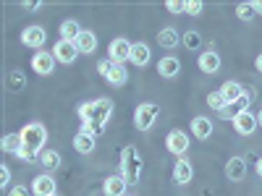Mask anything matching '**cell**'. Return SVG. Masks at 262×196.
Here are the masks:
<instances>
[{
    "label": "cell",
    "mask_w": 262,
    "mask_h": 196,
    "mask_svg": "<svg viewBox=\"0 0 262 196\" xmlns=\"http://www.w3.org/2000/svg\"><path fill=\"white\" fill-rule=\"evenodd\" d=\"M55 63H58V60L53 58V53L39 50V53L32 55V71L39 74V76H50V74L55 71Z\"/></svg>",
    "instance_id": "cell-8"
},
{
    "label": "cell",
    "mask_w": 262,
    "mask_h": 196,
    "mask_svg": "<svg viewBox=\"0 0 262 196\" xmlns=\"http://www.w3.org/2000/svg\"><path fill=\"white\" fill-rule=\"evenodd\" d=\"M165 11L173 13V16L186 13V0H168V3H165Z\"/></svg>",
    "instance_id": "cell-32"
},
{
    "label": "cell",
    "mask_w": 262,
    "mask_h": 196,
    "mask_svg": "<svg viewBox=\"0 0 262 196\" xmlns=\"http://www.w3.org/2000/svg\"><path fill=\"white\" fill-rule=\"evenodd\" d=\"M252 6H254V11H257V13H262V0H254Z\"/></svg>",
    "instance_id": "cell-41"
},
{
    "label": "cell",
    "mask_w": 262,
    "mask_h": 196,
    "mask_svg": "<svg viewBox=\"0 0 262 196\" xmlns=\"http://www.w3.org/2000/svg\"><path fill=\"white\" fill-rule=\"evenodd\" d=\"M244 86L242 84H236V81H226L223 86H221V94H223V100H226V105H233V102H238L244 97Z\"/></svg>",
    "instance_id": "cell-19"
},
{
    "label": "cell",
    "mask_w": 262,
    "mask_h": 196,
    "mask_svg": "<svg viewBox=\"0 0 262 196\" xmlns=\"http://www.w3.org/2000/svg\"><path fill=\"white\" fill-rule=\"evenodd\" d=\"M0 186L11 188V167L8 165H0Z\"/></svg>",
    "instance_id": "cell-36"
},
{
    "label": "cell",
    "mask_w": 262,
    "mask_h": 196,
    "mask_svg": "<svg viewBox=\"0 0 262 196\" xmlns=\"http://www.w3.org/2000/svg\"><path fill=\"white\" fill-rule=\"evenodd\" d=\"M233 128H236V134H242V136H252L254 131H257V115H252V110H244V113H238L233 120Z\"/></svg>",
    "instance_id": "cell-10"
},
{
    "label": "cell",
    "mask_w": 262,
    "mask_h": 196,
    "mask_svg": "<svg viewBox=\"0 0 262 196\" xmlns=\"http://www.w3.org/2000/svg\"><path fill=\"white\" fill-rule=\"evenodd\" d=\"M74 45H76V50H79V53L90 55V53H95V50H97V37H95V32L84 29V32L79 34V39L74 42Z\"/></svg>",
    "instance_id": "cell-20"
},
{
    "label": "cell",
    "mask_w": 262,
    "mask_h": 196,
    "mask_svg": "<svg viewBox=\"0 0 262 196\" xmlns=\"http://www.w3.org/2000/svg\"><path fill=\"white\" fill-rule=\"evenodd\" d=\"M39 162L45 165L48 170H58L60 167V155H58V152H53V149H45L39 155Z\"/></svg>",
    "instance_id": "cell-27"
},
{
    "label": "cell",
    "mask_w": 262,
    "mask_h": 196,
    "mask_svg": "<svg viewBox=\"0 0 262 196\" xmlns=\"http://www.w3.org/2000/svg\"><path fill=\"white\" fill-rule=\"evenodd\" d=\"M48 42V32L42 29V27H37V24H32V27H27L24 32H21V45H27V47H32V50H42V45Z\"/></svg>",
    "instance_id": "cell-6"
},
{
    "label": "cell",
    "mask_w": 262,
    "mask_h": 196,
    "mask_svg": "<svg viewBox=\"0 0 262 196\" xmlns=\"http://www.w3.org/2000/svg\"><path fill=\"white\" fill-rule=\"evenodd\" d=\"M29 188H32V196H53L55 193V178L53 176H37Z\"/></svg>",
    "instance_id": "cell-13"
},
{
    "label": "cell",
    "mask_w": 262,
    "mask_h": 196,
    "mask_svg": "<svg viewBox=\"0 0 262 196\" xmlns=\"http://www.w3.org/2000/svg\"><path fill=\"white\" fill-rule=\"evenodd\" d=\"M76 115H79V120H95V123L107 126V120H111V115H113V100L100 97V100L81 102L76 107Z\"/></svg>",
    "instance_id": "cell-2"
},
{
    "label": "cell",
    "mask_w": 262,
    "mask_h": 196,
    "mask_svg": "<svg viewBox=\"0 0 262 196\" xmlns=\"http://www.w3.org/2000/svg\"><path fill=\"white\" fill-rule=\"evenodd\" d=\"M202 11H205L202 0H186V13H189V16H200Z\"/></svg>",
    "instance_id": "cell-34"
},
{
    "label": "cell",
    "mask_w": 262,
    "mask_h": 196,
    "mask_svg": "<svg viewBox=\"0 0 262 196\" xmlns=\"http://www.w3.org/2000/svg\"><path fill=\"white\" fill-rule=\"evenodd\" d=\"M247 176V160L244 157H231L226 162V178L228 181H244Z\"/></svg>",
    "instance_id": "cell-15"
},
{
    "label": "cell",
    "mask_w": 262,
    "mask_h": 196,
    "mask_svg": "<svg viewBox=\"0 0 262 196\" xmlns=\"http://www.w3.org/2000/svg\"><path fill=\"white\" fill-rule=\"evenodd\" d=\"M181 42H184L186 50H200V47H202V34L194 32V29H189V32H184Z\"/></svg>",
    "instance_id": "cell-26"
},
{
    "label": "cell",
    "mask_w": 262,
    "mask_h": 196,
    "mask_svg": "<svg viewBox=\"0 0 262 196\" xmlns=\"http://www.w3.org/2000/svg\"><path fill=\"white\" fill-rule=\"evenodd\" d=\"M179 71H181V60H179L176 55H165V58L158 63V74H160L163 79H173V76H179Z\"/></svg>",
    "instance_id": "cell-16"
},
{
    "label": "cell",
    "mask_w": 262,
    "mask_h": 196,
    "mask_svg": "<svg viewBox=\"0 0 262 196\" xmlns=\"http://www.w3.org/2000/svg\"><path fill=\"white\" fill-rule=\"evenodd\" d=\"M158 118H160V107L155 102H142L134 110V126L139 131H149L152 126L158 123Z\"/></svg>",
    "instance_id": "cell-4"
},
{
    "label": "cell",
    "mask_w": 262,
    "mask_h": 196,
    "mask_svg": "<svg viewBox=\"0 0 262 196\" xmlns=\"http://www.w3.org/2000/svg\"><path fill=\"white\" fill-rule=\"evenodd\" d=\"M79 131H81V134H86V136H95L97 139L102 131H105V126L102 123H95V120H81V128Z\"/></svg>",
    "instance_id": "cell-29"
},
{
    "label": "cell",
    "mask_w": 262,
    "mask_h": 196,
    "mask_svg": "<svg viewBox=\"0 0 262 196\" xmlns=\"http://www.w3.org/2000/svg\"><path fill=\"white\" fill-rule=\"evenodd\" d=\"M126 196H131V193H126Z\"/></svg>",
    "instance_id": "cell-44"
},
{
    "label": "cell",
    "mask_w": 262,
    "mask_h": 196,
    "mask_svg": "<svg viewBox=\"0 0 262 196\" xmlns=\"http://www.w3.org/2000/svg\"><path fill=\"white\" fill-rule=\"evenodd\" d=\"M24 8H27V11H37V8H42V3H37V0H32V3H24Z\"/></svg>",
    "instance_id": "cell-38"
},
{
    "label": "cell",
    "mask_w": 262,
    "mask_h": 196,
    "mask_svg": "<svg viewBox=\"0 0 262 196\" xmlns=\"http://www.w3.org/2000/svg\"><path fill=\"white\" fill-rule=\"evenodd\" d=\"M8 84H11V89H24V86H27V76L21 74V71H11Z\"/></svg>",
    "instance_id": "cell-31"
},
{
    "label": "cell",
    "mask_w": 262,
    "mask_h": 196,
    "mask_svg": "<svg viewBox=\"0 0 262 196\" xmlns=\"http://www.w3.org/2000/svg\"><path fill=\"white\" fill-rule=\"evenodd\" d=\"M149 58H152V53L147 47V42H134V45H131V63L134 65H147Z\"/></svg>",
    "instance_id": "cell-21"
},
{
    "label": "cell",
    "mask_w": 262,
    "mask_h": 196,
    "mask_svg": "<svg viewBox=\"0 0 262 196\" xmlns=\"http://www.w3.org/2000/svg\"><path fill=\"white\" fill-rule=\"evenodd\" d=\"M254 16H257V11H254L252 3H238V6H236V18H238V21H247V24H249Z\"/></svg>",
    "instance_id": "cell-28"
},
{
    "label": "cell",
    "mask_w": 262,
    "mask_h": 196,
    "mask_svg": "<svg viewBox=\"0 0 262 196\" xmlns=\"http://www.w3.org/2000/svg\"><path fill=\"white\" fill-rule=\"evenodd\" d=\"M118 170H121V176L128 186H134L139 183L142 178V170H144V162H142V155L137 152L134 144H128L121 149V157H118Z\"/></svg>",
    "instance_id": "cell-1"
},
{
    "label": "cell",
    "mask_w": 262,
    "mask_h": 196,
    "mask_svg": "<svg viewBox=\"0 0 262 196\" xmlns=\"http://www.w3.org/2000/svg\"><path fill=\"white\" fill-rule=\"evenodd\" d=\"M81 32H84V29L79 27V21H74V18H66V21H60V24H58V34H60V39H66V42H76Z\"/></svg>",
    "instance_id": "cell-17"
},
{
    "label": "cell",
    "mask_w": 262,
    "mask_h": 196,
    "mask_svg": "<svg viewBox=\"0 0 262 196\" xmlns=\"http://www.w3.org/2000/svg\"><path fill=\"white\" fill-rule=\"evenodd\" d=\"M126 181H123V176H107L105 181H102V193L105 196H126Z\"/></svg>",
    "instance_id": "cell-14"
},
{
    "label": "cell",
    "mask_w": 262,
    "mask_h": 196,
    "mask_svg": "<svg viewBox=\"0 0 262 196\" xmlns=\"http://www.w3.org/2000/svg\"><path fill=\"white\" fill-rule=\"evenodd\" d=\"M196 65H200L202 74H217L221 71V55H217L215 50H205V53H200V58H196Z\"/></svg>",
    "instance_id": "cell-11"
},
{
    "label": "cell",
    "mask_w": 262,
    "mask_h": 196,
    "mask_svg": "<svg viewBox=\"0 0 262 196\" xmlns=\"http://www.w3.org/2000/svg\"><path fill=\"white\" fill-rule=\"evenodd\" d=\"M74 149L79 152V155H92L95 152V136H86V134H79L74 136Z\"/></svg>",
    "instance_id": "cell-23"
},
{
    "label": "cell",
    "mask_w": 262,
    "mask_h": 196,
    "mask_svg": "<svg viewBox=\"0 0 262 196\" xmlns=\"http://www.w3.org/2000/svg\"><path fill=\"white\" fill-rule=\"evenodd\" d=\"M53 196H60V193H53Z\"/></svg>",
    "instance_id": "cell-43"
},
{
    "label": "cell",
    "mask_w": 262,
    "mask_h": 196,
    "mask_svg": "<svg viewBox=\"0 0 262 196\" xmlns=\"http://www.w3.org/2000/svg\"><path fill=\"white\" fill-rule=\"evenodd\" d=\"M165 149L176 157H184L189 152V136L184 134V131H170V134L165 136Z\"/></svg>",
    "instance_id": "cell-9"
},
{
    "label": "cell",
    "mask_w": 262,
    "mask_h": 196,
    "mask_svg": "<svg viewBox=\"0 0 262 196\" xmlns=\"http://www.w3.org/2000/svg\"><path fill=\"white\" fill-rule=\"evenodd\" d=\"M207 107H212L215 113H221L223 107H226V100H223L221 89H217V92H210V94H207Z\"/></svg>",
    "instance_id": "cell-30"
},
{
    "label": "cell",
    "mask_w": 262,
    "mask_h": 196,
    "mask_svg": "<svg viewBox=\"0 0 262 196\" xmlns=\"http://www.w3.org/2000/svg\"><path fill=\"white\" fill-rule=\"evenodd\" d=\"M191 178H194V167H191V162H189V160H184V157H179V160H176V165H173V183L186 186Z\"/></svg>",
    "instance_id": "cell-12"
},
{
    "label": "cell",
    "mask_w": 262,
    "mask_h": 196,
    "mask_svg": "<svg viewBox=\"0 0 262 196\" xmlns=\"http://www.w3.org/2000/svg\"><path fill=\"white\" fill-rule=\"evenodd\" d=\"M113 65H116V63H113V60H111V58H107V60H105V58H102V60H100V63H97V74H100V76H105V79H107V74H111V71H113Z\"/></svg>",
    "instance_id": "cell-35"
},
{
    "label": "cell",
    "mask_w": 262,
    "mask_h": 196,
    "mask_svg": "<svg viewBox=\"0 0 262 196\" xmlns=\"http://www.w3.org/2000/svg\"><path fill=\"white\" fill-rule=\"evenodd\" d=\"M16 157H18L21 162H39V155H34V152L27 149V146H21V149L16 152Z\"/></svg>",
    "instance_id": "cell-33"
},
{
    "label": "cell",
    "mask_w": 262,
    "mask_h": 196,
    "mask_svg": "<svg viewBox=\"0 0 262 196\" xmlns=\"http://www.w3.org/2000/svg\"><path fill=\"white\" fill-rule=\"evenodd\" d=\"M254 65H257V71H259V74H262V53H259V55H257V60H254Z\"/></svg>",
    "instance_id": "cell-39"
},
{
    "label": "cell",
    "mask_w": 262,
    "mask_h": 196,
    "mask_svg": "<svg viewBox=\"0 0 262 196\" xmlns=\"http://www.w3.org/2000/svg\"><path fill=\"white\" fill-rule=\"evenodd\" d=\"M8 196H32V188H27V186H11L8 188Z\"/></svg>",
    "instance_id": "cell-37"
},
{
    "label": "cell",
    "mask_w": 262,
    "mask_h": 196,
    "mask_svg": "<svg viewBox=\"0 0 262 196\" xmlns=\"http://www.w3.org/2000/svg\"><path fill=\"white\" fill-rule=\"evenodd\" d=\"M0 146H3V152H8V155H16V152L21 149V134H6L3 141H0Z\"/></svg>",
    "instance_id": "cell-25"
},
{
    "label": "cell",
    "mask_w": 262,
    "mask_h": 196,
    "mask_svg": "<svg viewBox=\"0 0 262 196\" xmlns=\"http://www.w3.org/2000/svg\"><path fill=\"white\" fill-rule=\"evenodd\" d=\"M191 134L200 139V141H207V139L212 136V123H210V118L196 115V118L191 120Z\"/></svg>",
    "instance_id": "cell-18"
},
{
    "label": "cell",
    "mask_w": 262,
    "mask_h": 196,
    "mask_svg": "<svg viewBox=\"0 0 262 196\" xmlns=\"http://www.w3.org/2000/svg\"><path fill=\"white\" fill-rule=\"evenodd\" d=\"M50 53H53V58H55L58 63H63V65H71V63L79 58L76 45H74V42H66V39H58Z\"/></svg>",
    "instance_id": "cell-7"
},
{
    "label": "cell",
    "mask_w": 262,
    "mask_h": 196,
    "mask_svg": "<svg viewBox=\"0 0 262 196\" xmlns=\"http://www.w3.org/2000/svg\"><path fill=\"white\" fill-rule=\"evenodd\" d=\"M131 45L134 42H128L126 37H116L111 45H107V58H111L113 63H126V60H131Z\"/></svg>",
    "instance_id": "cell-5"
},
{
    "label": "cell",
    "mask_w": 262,
    "mask_h": 196,
    "mask_svg": "<svg viewBox=\"0 0 262 196\" xmlns=\"http://www.w3.org/2000/svg\"><path fill=\"white\" fill-rule=\"evenodd\" d=\"M179 32L176 29H173V27H168V29H160L158 32V45L160 47H165V50H170V47H176L179 45Z\"/></svg>",
    "instance_id": "cell-22"
},
{
    "label": "cell",
    "mask_w": 262,
    "mask_h": 196,
    "mask_svg": "<svg viewBox=\"0 0 262 196\" xmlns=\"http://www.w3.org/2000/svg\"><path fill=\"white\" fill-rule=\"evenodd\" d=\"M45 141H48V128H45V123L32 120V123H27L24 128H21V146L32 149L34 155H42V152H45Z\"/></svg>",
    "instance_id": "cell-3"
},
{
    "label": "cell",
    "mask_w": 262,
    "mask_h": 196,
    "mask_svg": "<svg viewBox=\"0 0 262 196\" xmlns=\"http://www.w3.org/2000/svg\"><path fill=\"white\" fill-rule=\"evenodd\" d=\"M257 123H259V126H262V110H259V115H257Z\"/></svg>",
    "instance_id": "cell-42"
},
{
    "label": "cell",
    "mask_w": 262,
    "mask_h": 196,
    "mask_svg": "<svg viewBox=\"0 0 262 196\" xmlns=\"http://www.w3.org/2000/svg\"><path fill=\"white\" fill-rule=\"evenodd\" d=\"M254 170H257V176H259V178H262V157H259V160H257V165H254Z\"/></svg>",
    "instance_id": "cell-40"
},
{
    "label": "cell",
    "mask_w": 262,
    "mask_h": 196,
    "mask_svg": "<svg viewBox=\"0 0 262 196\" xmlns=\"http://www.w3.org/2000/svg\"><path fill=\"white\" fill-rule=\"evenodd\" d=\"M107 84H111V86H123L126 81H128V71H126V65H113V71L111 74H107V79H105Z\"/></svg>",
    "instance_id": "cell-24"
}]
</instances>
